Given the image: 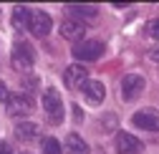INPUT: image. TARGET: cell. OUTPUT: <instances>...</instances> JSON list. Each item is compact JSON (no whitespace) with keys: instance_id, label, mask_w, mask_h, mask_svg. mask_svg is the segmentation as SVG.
Wrapping results in <instances>:
<instances>
[{"instance_id":"obj_15","label":"cell","mask_w":159,"mask_h":154,"mask_svg":"<svg viewBox=\"0 0 159 154\" xmlns=\"http://www.w3.org/2000/svg\"><path fill=\"white\" fill-rule=\"evenodd\" d=\"M68 13L81 15V18H96L98 15V8L96 5H68Z\"/></svg>"},{"instance_id":"obj_19","label":"cell","mask_w":159,"mask_h":154,"mask_svg":"<svg viewBox=\"0 0 159 154\" xmlns=\"http://www.w3.org/2000/svg\"><path fill=\"white\" fill-rule=\"evenodd\" d=\"M0 154H13V149H10L8 142H0Z\"/></svg>"},{"instance_id":"obj_13","label":"cell","mask_w":159,"mask_h":154,"mask_svg":"<svg viewBox=\"0 0 159 154\" xmlns=\"http://www.w3.org/2000/svg\"><path fill=\"white\" fill-rule=\"evenodd\" d=\"M38 134H41V129H38V124H33V121H20L15 126V137L20 142H33V139H38Z\"/></svg>"},{"instance_id":"obj_16","label":"cell","mask_w":159,"mask_h":154,"mask_svg":"<svg viewBox=\"0 0 159 154\" xmlns=\"http://www.w3.org/2000/svg\"><path fill=\"white\" fill-rule=\"evenodd\" d=\"M41 147H43V154H63V147L58 144V139H53V137H46L41 142Z\"/></svg>"},{"instance_id":"obj_12","label":"cell","mask_w":159,"mask_h":154,"mask_svg":"<svg viewBox=\"0 0 159 154\" xmlns=\"http://www.w3.org/2000/svg\"><path fill=\"white\" fill-rule=\"evenodd\" d=\"M30 15H33L30 8L15 5V8H13V28H15V30H25V28L30 25Z\"/></svg>"},{"instance_id":"obj_10","label":"cell","mask_w":159,"mask_h":154,"mask_svg":"<svg viewBox=\"0 0 159 154\" xmlns=\"http://www.w3.org/2000/svg\"><path fill=\"white\" fill-rule=\"evenodd\" d=\"M63 81H66L68 88H78V86H84V81H86V68H84V66H78V63L68 66L66 73H63Z\"/></svg>"},{"instance_id":"obj_6","label":"cell","mask_w":159,"mask_h":154,"mask_svg":"<svg viewBox=\"0 0 159 154\" xmlns=\"http://www.w3.org/2000/svg\"><path fill=\"white\" fill-rule=\"evenodd\" d=\"M8 111L13 114V116H23V114H30L33 111V99L28 93H10L8 99Z\"/></svg>"},{"instance_id":"obj_14","label":"cell","mask_w":159,"mask_h":154,"mask_svg":"<svg viewBox=\"0 0 159 154\" xmlns=\"http://www.w3.org/2000/svg\"><path fill=\"white\" fill-rule=\"evenodd\" d=\"M89 144L78 137V134H68L66 137V154H89Z\"/></svg>"},{"instance_id":"obj_7","label":"cell","mask_w":159,"mask_h":154,"mask_svg":"<svg viewBox=\"0 0 159 154\" xmlns=\"http://www.w3.org/2000/svg\"><path fill=\"white\" fill-rule=\"evenodd\" d=\"M142 149H144V144L134 134H126V131L116 134V152L119 154H142Z\"/></svg>"},{"instance_id":"obj_4","label":"cell","mask_w":159,"mask_h":154,"mask_svg":"<svg viewBox=\"0 0 159 154\" xmlns=\"http://www.w3.org/2000/svg\"><path fill=\"white\" fill-rule=\"evenodd\" d=\"M147 81H144V76H139V73H129L121 79V96H124V101H134L139 93L144 91Z\"/></svg>"},{"instance_id":"obj_11","label":"cell","mask_w":159,"mask_h":154,"mask_svg":"<svg viewBox=\"0 0 159 154\" xmlns=\"http://www.w3.org/2000/svg\"><path fill=\"white\" fill-rule=\"evenodd\" d=\"M86 33V25L81 23V20H63V25H61V35L63 38H68V41H78V38H81Z\"/></svg>"},{"instance_id":"obj_3","label":"cell","mask_w":159,"mask_h":154,"mask_svg":"<svg viewBox=\"0 0 159 154\" xmlns=\"http://www.w3.org/2000/svg\"><path fill=\"white\" fill-rule=\"evenodd\" d=\"M10 61H13V68L28 71V68H33V63H35V53H33V48H30L28 43H15Z\"/></svg>"},{"instance_id":"obj_9","label":"cell","mask_w":159,"mask_h":154,"mask_svg":"<svg viewBox=\"0 0 159 154\" xmlns=\"http://www.w3.org/2000/svg\"><path fill=\"white\" fill-rule=\"evenodd\" d=\"M81 91H84V96H86V101L91 104V106H98L104 101V96H106V88H104V84L101 81H84V86H81Z\"/></svg>"},{"instance_id":"obj_18","label":"cell","mask_w":159,"mask_h":154,"mask_svg":"<svg viewBox=\"0 0 159 154\" xmlns=\"http://www.w3.org/2000/svg\"><path fill=\"white\" fill-rule=\"evenodd\" d=\"M8 99H10V91L5 88V84H0V101H3V104H8Z\"/></svg>"},{"instance_id":"obj_21","label":"cell","mask_w":159,"mask_h":154,"mask_svg":"<svg viewBox=\"0 0 159 154\" xmlns=\"http://www.w3.org/2000/svg\"><path fill=\"white\" fill-rule=\"evenodd\" d=\"M23 154H28V152H23Z\"/></svg>"},{"instance_id":"obj_1","label":"cell","mask_w":159,"mask_h":154,"mask_svg":"<svg viewBox=\"0 0 159 154\" xmlns=\"http://www.w3.org/2000/svg\"><path fill=\"white\" fill-rule=\"evenodd\" d=\"M43 109H46V116L53 126H58L63 121V101H61V93L56 88H46L43 93Z\"/></svg>"},{"instance_id":"obj_2","label":"cell","mask_w":159,"mask_h":154,"mask_svg":"<svg viewBox=\"0 0 159 154\" xmlns=\"http://www.w3.org/2000/svg\"><path fill=\"white\" fill-rule=\"evenodd\" d=\"M106 46L101 41H96V38H91V41H78L73 46V58L78 61H98L104 56Z\"/></svg>"},{"instance_id":"obj_8","label":"cell","mask_w":159,"mask_h":154,"mask_svg":"<svg viewBox=\"0 0 159 154\" xmlns=\"http://www.w3.org/2000/svg\"><path fill=\"white\" fill-rule=\"evenodd\" d=\"M51 15L48 13H43V10H33V15H30V25H28V30L33 33V35H38V38H43V35H48L51 33Z\"/></svg>"},{"instance_id":"obj_20","label":"cell","mask_w":159,"mask_h":154,"mask_svg":"<svg viewBox=\"0 0 159 154\" xmlns=\"http://www.w3.org/2000/svg\"><path fill=\"white\" fill-rule=\"evenodd\" d=\"M149 58L159 63V48H152V51H149Z\"/></svg>"},{"instance_id":"obj_17","label":"cell","mask_w":159,"mask_h":154,"mask_svg":"<svg viewBox=\"0 0 159 154\" xmlns=\"http://www.w3.org/2000/svg\"><path fill=\"white\" fill-rule=\"evenodd\" d=\"M147 35L154 38V41H159V18H154V20L147 23Z\"/></svg>"},{"instance_id":"obj_5","label":"cell","mask_w":159,"mask_h":154,"mask_svg":"<svg viewBox=\"0 0 159 154\" xmlns=\"http://www.w3.org/2000/svg\"><path fill=\"white\" fill-rule=\"evenodd\" d=\"M131 124L144 131H159V111L157 109H142L131 116Z\"/></svg>"}]
</instances>
